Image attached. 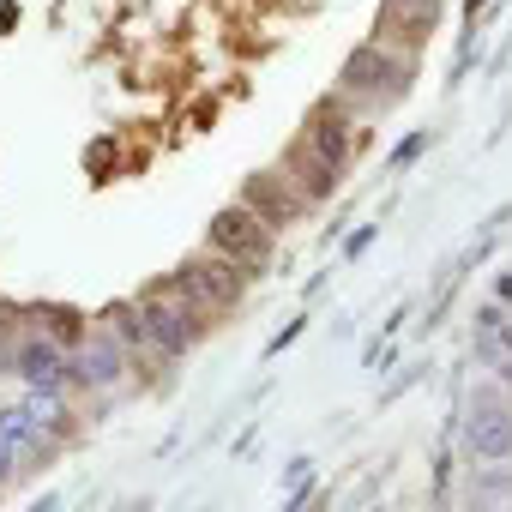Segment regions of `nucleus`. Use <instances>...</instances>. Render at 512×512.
Returning a JSON list of instances; mask_svg holds the SVG:
<instances>
[{
    "mask_svg": "<svg viewBox=\"0 0 512 512\" xmlns=\"http://www.w3.org/2000/svg\"><path fill=\"white\" fill-rule=\"evenodd\" d=\"M139 314H145L151 350H163V356H187V350L205 338V308H193L175 284H169V290H151V296L139 302Z\"/></svg>",
    "mask_w": 512,
    "mask_h": 512,
    "instance_id": "nucleus-1",
    "label": "nucleus"
},
{
    "mask_svg": "<svg viewBox=\"0 0 512 512\" xmlns=\"http://www.w3.org/2000/svg\"><path fill=\"white\" fill-rule=\"evenodd\" d=\"M404 85H410V61H398L386 43H362L344 61V73H338V91L344 97H368V103H398Z\"/></svg>",
    "mask_w": 512,
    "mask_h": 512,
    "instance_id": "nucleus-2",
    "label": "nucleus"
},
{
    "mask_svg": "<svg viewBox=\"0 0 512 512\" xmlns=\"http://www.w3.org/2000/svg\"><path fill=\"white\" fill-rule=\"evenodd\" d=\"M247 278H253L247 266H235L229 253H217V260H187V266L175 272V290H181L193 308L211 314V308H235L241 290H247Z\"/></svg>",
    "mask_w": 512,
    "mask_h": 512,
    "instance_id": "nucleus-3",
    "label": "nucleus"
},
{
    "mask_svg": "<svg viewBox=\"0 0 512 512\" xmlns=\"http://www.w3.org/2000/svg\"><path fill=\"white\" fill-rule=\"evenodd\" d=\"M211 247L253 272V266H266V253H272V223L253 211V205H223L211 217Z\"/></svg>",
    "mask_w": 512,
    "mask_h": 512,
    "instance_id": "nucleus-4",
    "label": "nucleus"
},
{
    "mask_svg": "<svg viewBox=\"0 0 512 512\" xmlns=\"http://www.w3.org/2000/svg\"><path fill=\"white\" fill-rule=\"evenodd\" d=\"M464 446H470L476 458H488V464L512 458V410L500 404L494 386H476V392L464 398Z\"/></svg>",
    "mask_w": 512,
    "mask_h": 512,
    "instance_id": "nucleus-5",
    "label": "nucleus"
},
{
    "mask_svg": "<svg viewBox=\"0 0 512 512\" xmlns=\"http://www.w3.org/2000/svg\"><path fill=\"white\" fill-rule=\"evenodd\" d=\"M13 374L37 392V398H61L67 386H73V374H67V350L55 344V338H25L19 344V362H13Z\"/></svg>",
    "mask_w": 512,
    "mask_h": 512,
    "instance_id": "nucleus-6",
    "label": "nucleus"
},
{
    "mask_svg": "<svg viewBox=\"0 0 512 512\" xmlns=\"http://www.w3.org/2000/svg\"><path fill=\"white\" fill-rule=\"evenodd\" d=\"M127 368V344L109 332V338H79V350L67 356V374L73 386H115Z\"/></svg>",
    "mask_w": 512,
    "mask_h": 512,
    "instance_id": "nucleus-7",
    "label": "nucleus"
},
{
    "mask_svg": "<svg viewBox=\"0 0 512 512\" xmlns=\"http://www.w3.org/2000/svg\"><path fill=\"white\" fill-rule=\"evenodd\" d=\"M302 145L320 151L332 169H344V163H350V115H344L338 103H320L314 121H308V139H302Z\"/></svg>",
    "mask_w": 512,
    "mask_h": 512,
    "instance_id": "nucleus-8",
    "label": "nucleus"
},
{
    "mask_svg": "<svg viewBox=\"0 0 512 512\" xmlns=\"http://www.w3.org/2000/svg\"><path fill=\"white\" fill-rule=\"evenodd\" d=\"M440 25V0H386V13H380V43H392V37H410L416 49H422V37Z\"/></svg>",
    "mask_w": 512,
    "mask_h": 512,
    "instance_id": "nucleus-9",
    "label": "nucleus"
},
{
    "mask_svg": "<svg viewBox=\"0 0 512 512\" xmlns=\"http://www.w3.org/2000/svg\"><path fill=\"white\" fill-rule=\"evenodd\" d=\"M241 205H253V211H260V217L278 229V223L296 217V187H290V175H247Z\"/></svg>",
    "mask_w": 512,
    "mask_h": 512,
    "instance_id": "nucleus-10",
    "label": "nucleus"
},
{
    "mask_svg": "<svg viewBox=\"0 0 512 512\" xmlns=\"http://www.w3.org/2000/svg\"><path fill=\"white\" fill-rule=\"evenodd\" d=\"M470 344H476V356H488L494 368L512 356V320H506V308L500 302H488V308H476V326H470Z\"/></svg>",
    "mask_w": 512,
    "mask_h": 512,
    "instance_id": "nucleus-11",
    "label": "nucleus"
},
{
    "mask_svg": "<svg viewBox=\"0 0 512 512\" xmlns=\"http://www.w3.org/2000/svg\"><path fill=\"white\" fill-rule=\"evenodd\" d=\"M290 181L308 193V199H326L332 187H338V169L320 157V151H308V145H296V157H290Z\"/></svg>",
    "mask_w": 512,
    "mask_h": 512,
    "instance_id": "nucleus-12",
    "label": "nucleus"
},
{
    "mask_svg": "<svg viewBox=\"0 0 512 512\" xmlns=\"http://www.w3.org/2000/svg\"><path fill=\"white\" fill-rule=\"evenodd\" d=\"M109 332H115L127 350H151V332H145V314H139V308H115V314H109Z\"/></svg>",
    "mask_w": 512,
    "mask_h": 512,
    "instance_id": "nucleus-13",
    "label": "nucleus"
},
{
    "mask_svg": "<svg viewBox=\"0 0 512 512\" xmlns=\"http://www.w3.org/2000/svg\"><path fill=\"white\" fill-rule=\"evenodd\" d=\"M43 314H49V326H55L61 338H85V326H79V314H73V308H43Z\"/></svg>",
    "mask_w": 512,
    "mask_h": 512,
    "instance_id": "nucleus-14",
    "label": "nucleus"
},
{
    "mask_svg": "<svg viewBox=\"0 0 512 512\" xmlns=\"http://www.w3.org/2000/svg\"><path fill=\"white\" fill-rule=\"evenodd\" d=\"M422 151H428V133H410V139H404V145H398V151H392V163H398V169H404V163H416V157H422Z\"/></svg>",
    "mask_w": 512,
    "mask_h": 512,
    "instance_id": "nucleus-15",
    "label": "nucleus"
},
{
    "mask_svg": "<svg viewBox=\"0 0 512 512\" xmlns=\"http://www.w3.org/2000/svg\"><path fill=\"white\" fill-rule=\"evenodd\" d=\"M476 500H512V482L506 476H488V482H476Z\"/></svg>",
    "mask_w": 512,
    "mask_h": 512,
    "instance_id": "nucleus-16",
    "label": "nucleus"
},
{
    "mask_svg": "<svg viewBox=\"0 0 512 512\" xmlns=\"http://www.w3.org/2000/svg\"><path fill=\"white\" fill-rule=\"evenodd\" d=\"M494 302H500V308H512V266L494 278Z\"/></svg>",
    "mask_w": 512,
    "mask_h": 512,
    "instance_id": "nucleus-17",
    "label": "nucleus"
},
{
    "mask_svg": "<svg viewBox=\"0 0 512 512\" xmlns=\"http://www.w3.org/2000/svg\"><path fill=\"white\" fill-rule=\"evenodd\" d=\"M368 241H374V223H368V229H356V235H350V247H344V253H368Z\"/></svg>",
    "mask_w": 512,
    "mask_h": 512,
    "instance_id": "nucleus-18",
    "label": "nucleus"
},
{
    "mask_svg": "<svg viewBox=\"0 0 512 512\" xmlns=\"http://www.w3.org/2000/svg\"><path fill=\"white\" fill-rule=\"evenodd\" d=\"M7 476H13V446L0 440V482H7Z\"/></svg>",
    "mask_w": 512,
    "mask_h": 512,
    "instance_id": "nucleus-19",
    "label": "nucleus"
}]
</instances>
